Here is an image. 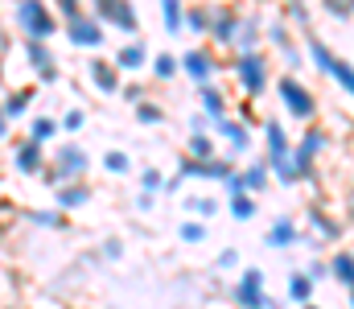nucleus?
I'll return each instance as SVG.
<instances>
[{"label": "nucleus", "instance_id": "nucleus-1", "mask_svg": "<svg viewBox=\"0 0 354 309\" xmlns=\"http://www.w3.org/2000/svg\"><path fill=\"white\" fill-rule=\"evenodd\" d=\"M12 21H17L21 37H29V41H50L62 29V17L54 12L50 0H12Z\"/></svg>", "mask_w": 354, "mask_h": 309}, {"label": "nucleus", "instance_id": "nucleus-2", "mask_svg": "<svg viewBox=\"0 0 354 309\" xmlns=\"http://www.w3.org/2000/svg\"><path fill=\"white\" fill-rule=\"evenodd\" d=\"M231 75H235V83L243 87L248 100H260L268 91V83H272V62H268L264 50H235Z\"/></svg>", "mask_w": 354, "mask_h": 309}, {"label": "nucleus", "instance_id": "nucleus-3", "mask_svg": "<svg viewBox=\"0 0 354 309\" xmlns=\"http://www.w3.org/2000/svg\"><path fill=\"white\" fill-rule=\"evenodd\" d=\"M91 157L83 144H62L58 153H54V161L41 169V182L46 186H66V182H83V174H87Z\"/></svg>", "mask_w": 354, "mask_h": 309}, {"label": "nucleus", "instance_id": "nucleus-4", "mask_svg": "<svg viewBox=\"0 0 354 309\" xmlns=\"http://www.w3.org/2000/svg\"><path fill=\"white\" fill-rule=\"evenodd\" d=\"M91 12H95L107 29H115V33H124V37H136V33H140V12H136L132 0H91Z\"/></svg>", "mask_w": 354, "mask_h": 309}, {"label": "nucleus", "instance_id": "nucleus-5", "mask_svg": "<svg viewBox=\"0 0 354 309\" xmlns=\"http://www.w3.org/2000/svg\"><path fill=\"white\" fill-rule=\"evenodd\" d=\"M276 95H280L284 111H288L292 120H313V115H317V100H313V91H309L292 71L276 79Z\"/></svg>", "mask_w": 354, "mask_h": 309}, {"label": "nucleus", "instance_id": "nucleus-6", "mask_svg": "<svg viewBox=\"0 0 354 309\" xmlns=\"http://www.w3.org/2000/svg\"><path fill=\"white\" fill-rule=\"evenodd\" d=\"M231 301L239 309H276L268 301V281L260 268H243L235 277V289H231Z\"/></svg>", "mask_w": 354, "mask_h": 309}, {"label": "nucleus", "instance_id": "nucleus-7", "mask_svg": "<svg viewBox=\"0 0 354 309\" xmlns=\"http://www.w3.org/2000/svg\"><path fill=\"white\" fill-rule=\"evenodd\" d=\"M62 29H66V41L71 46H79V50H103V41H107V25L95 17V12H79V17H71V21H62Z\"/></svg>", "mask_w": 354, "mask_h": 309}, {"label": "nucleus", "instance_id": "nucleus-8", "mask_svg": "<svg viewBox=\"0 0 354 309\" xmlns=\"http://www.w3.org/2000/svg\"><path fill=\"white\" fill-rule=\"evenodd\" d=\"M239 25H243V17L231 8V4H218V8H210V41L214 46H227V50H235V41H239Z\"/></svg>", "mask_w": 354, "mask_h": 309}, {"label": "nucleus", "instance_id": "nucleus-9", "mask_svg": "<svg viewBox=\"0 0 354 309\" xmlns=\"http://www.w3.org/2000/svg\"><path fill=\"white\" fill-rule=\"evenodd\" d=\"M50 161H46V144H37V140H17L12 144V169L21 174V178H41V169H46Z\"/></svg>", "mask_w": 354, "mask_h": 309}, {"label": "nucleus", "instance_id": "nucleus-10", "mask_svg": "<svg viewBox=\"0 0 354 309\" xmlns=\"http://www.w3.org/2000/svg\"><path fill=\"white\" fill-rule=\"evenodd\" d=\"M25 62H29L37 83H54L58 79V58L50 54V41H29L25 37Z\"/></svg>", "mask_w": 354, "mask_h": 309}, {"label": "nucleus", "instance_id": "nucleus-11", "mask_svg": "<svg viewBox=\"0 0 354 309\" xmlns=\"http://www.w3.org/2000/svg\"><path fill=\"white\" fill-rule=\"evenodd\" d=\"M87 79H91V87L103 91V95H120L124 91V71L115 62H103V58L87 62Z\"/></svg>", "mask_w": 354, "mask_h": 309}, {"label": "nucleus", "instance_id": "nucleus-12", "mask_svg": "<svg viewBox=\"0 0 354 309\" xmlns=\"http://www.w3.org/2000/svg\"><path fill=\"white\" fill-rule=\"evenodd\" d=\"M124 75H140V71H149V62H153V54H149V46L140 41V37H128L120 50H115V58H111Z\"/></svg>", "mask_w": 354, "mask_h": 309}, {"label": "nucleus", "instance_id": "nucleus-13", "mask_svg": "<svg viewBox=\"0 0 354 309\" xmlns=\"http://www.w3.org/2000/svg\"><path fill=\"white\" fill-rule=\"evenodd\" d=\"M214 71H218V66H214V54H210V50H202V46H198V50H185V54H181V75H185V79H194L198 87H202V83H210V79H214Z\"/></svg>", "mask_w": 354, "mask_h": 309}, {"label": "nucleus", "instance_id": "nucleus-14", "mask_svg": "<svg viewBox=\"0 0 354 309\" xmlns=\"http://www.w3.org/2000/svg\"><path fill=\"white\" fill-rule=\"evenodd\" d=\"M268 41L284 54V62H288V71H297L301 66V46L292 41V33H288V25H272L268 29Z\"/></svg>", "mask_w": 354, "mask_h": 309}, {"label": "nucleus", "instance_id": "nucleus-15", "mask_svg": "<svg viewBox=\"0 0 354 309\" xmlns=\"http://www.w3.org/2000/svg\"><path fill=\"white\" fill-rule=\"evenodd\" d=\"M214 128H218V136H223V140L231 144V153H235V157L252 149V132H248V128H243L239 120H231V115H227V120H218Z\"/></svg>", "mask_w": 354, "mask_h": 309}, {"label": "nucleus", "instance_id": "nucleus-16", "mask_svg": "<svg viewBox=\"0 0 354 309\" xmlns=\"http://www.w3.org/2000/svg\"><path fill=\"white\" fill-rule=\"evenodd\" d=\"M91 203V190L83 182H66V186H54V206L58 210H79Z\"/></svg>", "mask_w": 354, "mask_h": 309}, {"label": "nucleus", "instance_id": "nucleus-17", "mask_svg": "<svg viewBox=\"0 0 354 309\" xmlns=\"http://www.w3.org/2000/svg\"><path fill=\"white\" fill-rule=\"evenodd\" d=\"M185 0H161V25H165V33L169 37H181L185 33Z\"/></svg>", "mask_w": 354, "mask_h": 309}, {"label": "nucleus", "instance_id": "nucleus-18", "mask_svg": "<svg viewBox=\"0 0 354 309\" xmlns=\"http://www.w3.org/2000/svg\"><path fill=\"white\" fill-rule=\"evenodd\" d=\"M198 100H202V111H206L214 124L227 120V95H223L214 83H202V87H198Z\"/></svg>", "mask_w": 354, "mask_h": 309}, {"label": "nucleus", "instance_id": "nucleus-19", "mask_svg": "<svg viewBox=\"0 0 354 309\" xmlns=\"http://www.w3.org/2000/svg\"><path fill=\"white\" fill-rule=\"evenodd\" d=\"M297 239H301V227L292 218H276L272 231H268V247H292Z\"/></svg>", "mask_w": 354, "mask_h": 309}, {"label": "nucleus", "instance_id": "nucleus-20", "mask_svg": "<svg viewBox=\"0 0 354 309\" xmlns=\"http://www.w3.org/2000/svg\"><path fill=\"white\" fill-rule=\"evenodd\" d=\"M58 132H62V120H54V115H33L29 120V140H37V144H50Z\"/></svg>", "mask_w": 354, "mask_h": 309}, {"label": "nucleus", "instance_id": "nucleus-21", "mask_svg": "<svg viewBox=\"0 0 354 309\" xmlns=\"http://www.w3.org/2000/svg\"><path fill=\"white\" fill-rule=\"evenodd\" d=\"M149 71H153V79H157V83H169L174 75H181V58H177V54H169V50H165V54H153Z\"/></svg>", "mask_w": 354, "mask_h": 309}, {"label": "nucleus", "instance_id": "nucleus-22", "mask_svg": "<svg viewBox=\"0 0 354 309\" xmlns=\"http://www.w3.org/2000/svg\"><path fill=\"white\" fill-rule=\"evenodd\" d=\"M330 277H334L338 285L354 289V252H334V260H330Z\"/></svg>", "mask_w": 354, "mask_h": 309}, {"label": "nucleus", "instance_id": "nucleus-23", "mask_svg": "<svg viewBox=\"0 0 354 309\" xmlns=\"http://www.w3.org/2000/svg\"><path fill=\"white\" fill-rule=\"evenodd\" d=\"M313 285H317V281H313L309 272H292V277H288V297H292L297 306H305V301H313Z\"/></svg>", "mask_w": 354, "mask_h": 309}, {"label": "nucleus", "instance_id": "nucleus-24", "mask_svg": "<svg viewBox=\"0 0 354 309\" xmlns=\"http://www.w3.org/2000/svg\"><path fill=\"white\" fill-rule=\"evenodd\" d=\"M260 37H264V29H260V21H256V17H243V25H239V41H235V50H260Z\"/></svg>", "mask_w": 354, "mask_h": 309}, {"label": "nucleus", "instance_id": "nucleus-25", "mask_svg": "<svg viewBox=\"0 0 354 309\" xmlns=\"http://www.w3.org/2000/svg\"><path fill=\"white\" fill-rule=\"evenodd\" d=\"M185 157H194V161H210V157H218L214 136H210V132H194V136H189V153H185Z\"/></svg>", "mask_w": 354, "mask_h": 309}, {"label": "nucleus", "instance_id": "nucleus-26", "mask_svg": "<svg viewBox=\"0 0 354 309\" xmlns=\"http://www.w3.org/2000/svg\"><path fill=\"white\" fill-rule=\"evenodd\" d=\"M326 79H334V83H338V87L354 100V66L346 62V58H334V66H330V75H326Z\"/></svg>", "mask_w": 354, "mask_h": 309}, {"label": "nucleus", "instance_id": "nucleus-27", "mask_svg": "<svg viewBox=\"0 0 354 309\" xmlns=\"http://www.w3.org/2000/svg\"><path fill=\"white\" fill-rule=\"evenodd\" d=\"M185 33H210V8L189 4L185 8Z\"/></svg>", "mask_w": 354, "mask_h": 309}, {"label": "nucleus", "instance_id": "nucleus-28", "mask_svg": "<svg viewBox=\"0 0 354 309\" xmlns=\"http://www.w3.org/2000/svg\"><path fill=\"white\" fill-rule=\"evenodd\" d=\"M103 169H107L111 178H124V174L132 169V157H128L124 149H107V153H103Z\"/></svg>", "mask_w": 354, "mask_h": 309}, {"label": "nucleus", "instance_id": "nucleus-29", "mask_svg": "<svg viewBox=\"0 0 354 309\" xmlns=\"http://www.w3.org/2000/svg\"><path fill=\"white\" fill-rule=\"evenodd\" d=\"M136 124H149V128H157V124H165V107L153 100H140L136 103Z\"/></svg>", "mask_w": 354, "mask_h": 309}, {"label": "nucleus", "instance_id": "nucleus-30", "mask_svg": "<svg viewBox=\"0 0 354 309\" xmlns=\"http://www.w3.org/2000/svg\"><path fill=\"white\" fill-rule=\"evenodd\" d=\"M29 91H8L4 95V111H8V120H21V115H29Z\"/></svg>", "mask_w": 354, "mask_h": 309}, {"label": "nucleus", "instance_id": "nucleus-31", "mask_svg": "<svg viewBox=\"0 0 354 309\" xmlns=\"http://www.w3.org/2000/svg\"><path fill=\"white\" fill-rule=\"evenodd\" d=\"M268 174H272V169H268V161H256V165H248V169H243V182H248V190H252V194H260V190L268 186Z\"/></svg>", "mask_w": 354, "mask_h": 309}, {"label": "nucleus", "instance_id": "nucleus-32", "mask_svg": "<svg viewBox=\"0 0 354 309\" xmlns=\"http://www.w3.org/2000/svg\"><path fill=\"white\" fill-rule=\"evenodd\" d=\"M231 218H239V223H248V218H256V198L252 194H239V198H231Z\"/></svg>", "mask_w": 354, "mask_h": 309}, {"label": "nucleus", "instance_id": "nucleus-33", "mask_svg": "<svg viewBox=\"0 0 354 309\" xmlns=\"http://www.w3.org/2000/svg\"><path fill=\"white\" fill-rule=\"evenodd\" d=\"M62 214H66V210H58V206H54V210H29V223L54 231V227H62Z\"/></svg>", "mask_w": 354, "mask_h": 309}, {"label": "nucleus", "instance_id": "nucleus-34", "mask_svg": "<svg viewBox=\"0 0 354 309\" xmlns=\"http://www.w3.org/2000/svg\"><path fill=\"white\" fill-rule=\"evenodd\" d=\"M165 182H169V178H165L161 169H153V165H149V169H140V190L157 194V190H165Z\"/></svg>", "mask_w": 354, "mask_h": 309}, {"label": "nucleus", "instance_id": "nucleus-35", "mask_svg": "<svg viewBox=\"0 0 354 309\" xmlns=\"http://www.w3.org/2000/svg\"><path fill=\"white\" fill-rule=\"evenodd\" d=\"M210 231H206V218H189V223H181V239L185 243H202Z\"/></svg>", "mask_w": 354, "mask_h": 309}, {"label": "nucleus", "instance_id": "nucleus-36", "mask_svg": "<svg viewBox=\"0 0 354 309\" xmlns=\"http://www.w3.org/2000/svg\"><path fill=\"white\" fill-rule=\"evenodd\" d=\"M284 17H288V25H309V4L305 0H284Z\"/></svg>", "mask_w": 354, "mask_h": 309}, {"label": "nucleus", "instance_id": "nucleus-37", "mask_svg": "<svg viewBox=\"0 0 354 309\" xmlns=\"http://www.w3.org/2000/svg\"><path fill=\"white\" fill-rule=\"evenodd\" d=\"M83 124H87V111H83V107H71V111L62 115V132H79Z\"/></svg>", "mask_w": 354, "mask_h": 309}, {"label": "nucleus", "instance_id": "nucleus-38", "mask_svg": "<svg viewBox=\"0 0 354 309\" xmlns=\"http://www.w3.org/2000/svg\"><path fill=\"white\" fill-rule=\"evenodd\" d=\"M54 12H58L62 21H71V17H79V12H87V8H83V0H54Z\"/></svg>", "mask_w": 354, "mask_h": 309}, {"label": "nucleus", "instance_id": "nucleus-39", "mask_svg": "<svg viewBox=\"0 0 354 309\" xmlns=\"http://www.w3.org/2000/svg\"><path fill=\"white\" fill-rule=\"evenodd\" d=\"M223 186H227V194H231V198H239V194H252V190H248V182H243V174H231Z\"/></svg>", "mask_w": 354, "mask_h": 309}, {"label": "nucleus", "instance_id": "nucleus-40", "mask_svg": "<svg viewBox=\"0 0 354 309\" xmlns=\"http://www.w3.org/2000/svg\"><path fill=\"white\" fill-rule=\"evenodd\" d=\"M239 264V252L235 247H227V252H218V260H214V268H223V272H231Z\"/></svg>", "mask_w": 354, "mask_h": 309}, {"label": "nucleus", "instance_id": "nucleus-41", "mask_svg": "<svg viewBox=\"0 0 354 309\" xmlns=\"http://www.w3.org/2000/svg\"><path fill=\"white\" fill-rule=\"evenodd\" d=\"M185 203H189V210H194V214H202V218H210V214L218 210L210 198H185Z\"/></svg>", "mask_w": 354, "mask_h": 309}, {"label": "nucleus", "instance_id": "nucleus-42", "mask_svg": "<svg viewBox=\"0 0 354 309\" xmlns=\"http://www.w3.org/2000/svg\"><path fill=\"white\" fill-rule=\"evenodd\" d=\"M120 95H124V100L136 107V103L145 100V87H140V83H124V91H120Z\"/></svg>", "mask_w": 354, "mask_h": 309}, {"label": "nucleus", "instance_id": "nucleus-43", "mask_svg": "<svg viewBox=\"0 0 354 309\" xmlns=\"http://www.w3.org/2000/svg\"><path fill=\"white\" fill-rule=\"evenodd\" d=\"M103 256H107V260H120V256H124V243H120V239H107V243H103Z\"/></svg>", "mask_w": 354, "mask_h": 309}, {"label": "nucleus", "instance_id": "nucleus-44", "mask_svg": "<svg viewBox=\"0 0 354 309\" xmlns=\"http://www.w3.org/2000/svg\"><path fill=\"white\" fill-rule=\"evenodd\" d=\"M8 128H12V120H8V111H4V100H0V140H8Z\"/></svg>", "mask_w": 354, "mask_h": 309}, {"label": "nucleus", "instance_id": "nucleus-45", "mask_svg": "<svg viewBox=\"0 0 354 309\" xmlns=\"http://www.w3.org/2000/svg\"><path fill=\"white\" fill-rule=\"evenodd\" d=\"M153 203H157V194H149V190H140V198H136V206H140V210H153Z\"/></svg>", "mask_w": 354, "mask_h": 309}, {"label": "nucleus", "instance_id": "nucleus-46", "mask_svg": "<svg viewBox=\"0 0 354 309\" xmlns=\"http://www.w3.org/2000/svg\"><path fill=\"white\" fill-rule=\"evenodd\" d=\"M301 309H322V306H313V301H305V306H301Z\"/></svg>", "mask_w": 354, "mask_h": 309}, {"label": "nucleus", "instance_id": "nucleus-47", "mask_svg": "<svg viewBox=\"0 0 354 309\" xmlns=\"http://www.w3.org/2000/svg\"><path fill=\"white\" fill-rule=\"evenodd\" d=\"M351 309H354V289H351Z\"/></svg>", "mask_w": 354, "mask_h": 309}, {"label": "nucleus", "instance_id": "nucleus-48", "mask_svg": "<svg viewBox=\"0 0 354 309\" xmlns=\"http://www.w3.org/2000/svg\"><path fill=\"white\" fill-rule=\"evenodd\" d=\"M8 309H12V306H8Z\"/></svg>", "mask_w": 354, "mask_h": 309}]
</instances>
